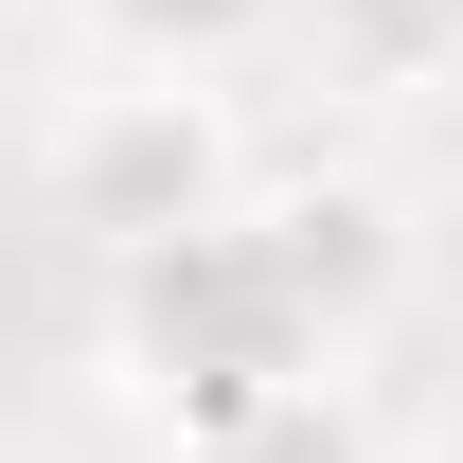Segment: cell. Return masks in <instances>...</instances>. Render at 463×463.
I'll return each instance as SVG.
<instances>
[{
    "label": "cell",
    "mask_w": 463,
    "mask_h": 463,
    "mask_svg": "<svg viewBox=\"0 0 463 463\" xmlns=\"http://www.w3.org/2000/svg\"><path fill=\"white\" fill-rule=\"evenodd\" d=\"M36 196H54V232H90L108 268H143V250H178V232L250 214V125H232V90L90 71V90L36 125Z\"/></svg>",
    "instance_id": "2"
},
{
    "label": "cell",
    "mask_w": 463,
    "mask_h": 463,
    "mask_svg": "<svg viewBox=\"0 0 463 463\" xmlns=\"http://www.w3.org/2000/svg\"><path fill=\"white\" fill-rule=\"evenodd\" d=\"M286 54L339 108H428L463 71V0H286Z\"/></svg>",
    "instance_id": "4"
},
{
    "label": "cell",
    "mask_w": 463,
    "mask_h": 463,
    "mask_svg": "<svg viewBox=\"0 0 463 463\" xmlns=\"http://www.w3.org/2000/svg\"><path fill=\"white\" fill-rule=\"evenodd\" d=\"M196 463H392V446H374V410H356V374H321V392L250 410V428H232V446H196Z\"/></svg>",
    "instance_id": "6"
},
{
    "label": "cell",
    "mask_w": 463,
    "mask_h": 463,
    "mask_svg": "<svg viewBox=\"0 0 463 463\" xmlns=\"http://www.w3.org/2000/svg\"><path fill=\"white\" fill-rule=\"evenodd\" d=\"M321 374H356V356L268 286L250 214H214V232H178V250H143V268H108V392L143 410V446H161V463L232 446L250 410L321 392Z\"/></svg>",
    "instance_id": "1"
},
{
    "label": "cell",
    "mask_w": 463,
    "mask_h": 463,
    "mask_svg": "<svg viewBox=\"0 0 463 463\" xmlns=\"http://www.w3.org/2000/svg\"><path fill=\"white\" fill-rule=\"evenodd\" d=\"M90 71H161V90H232L250 54H286V0H54Z\"/></svg>",
    "instance_id": "5"
},
{
    "label": "cell",
    "mask_w": 463,
    "mask_h": 463,
    "mask_svg": "<svg viewBox=\"0 0 463 463\" xmlns=\"http://www.w3.org/2000/svg\"><path fill=\"white\" fill-rule=\"evenodd\" d=\"M250 250H268V286H286L339 356L410 303V196L356 178V161H250Z\"/></svg>",
    "instance_id": "3"
}]
</instances>
